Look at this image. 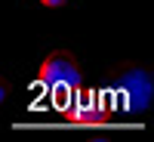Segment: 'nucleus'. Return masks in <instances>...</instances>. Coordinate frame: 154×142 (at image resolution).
<instances>
[{"label": "nucleus", "mask_w": 154, "mask_h": 142, "mask_svg": "<svg viewBox=\"0 0 154 142\" xmlns=\"http://www.w3.org/2000/svg\"><path fill=\"white\" fill-rule=\"evenodd\" d=\"M43 6H53V9H59V6H65V3H71V0H40Z\"/></svg>", "instance_id": "nucleus-2"}, {"label": "nucleus", "mask_w": 154, "mask_h": 142, "mask_svg": "<svg viewBox=\"0 0 154 142\" xmlns=\"http://www.w3.org/2000/svg\"><path fill=\"white\" fill-rule=\"evenodd\" d=\"M6 102V87H3V80H0V105Z\"/></svg>", "instance_id": "nucleus-3"}, {"label": "nucleus", "mask_w": 154, "mask_h": 142, "mask_svg": "<svg viewBox=\"0 0 154 142\" xmlns=\"http://www.w3.org/2000/svg\"><path fill=\"white\" fill-rule=\"evenodd\" d=\"M43 65H46V74L53 77V80H71L74 87L80 84V65H77V59L68 56V53H53Z\"/></svg>", "instance_id": "nucleus-1"}]
</instances>
